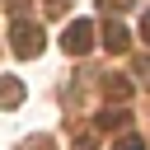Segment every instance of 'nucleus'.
<instances>
[{"mask_svg": "<svg viewBox=\"0 0 150 150\" xmlns=\"http://www.w3.org/2000/svg\"><path fill=\"white\" fill-rule=\"evenodd\" d=\"M9 38H14V42H9V47H14V56H23V61L42 52V28H38V23H28V19H14Z\"/></svg>", "mask_w": 150, "mask_h": 150, "instance_id": "obj_1", "label": "nucleus"}, {"mask_svg": "<svg viewBox=\"0 0 150 150\" xmlns=\"http://www.w3.org/2000/svg\"><path fill=\"white\" fill-rule=\"evenodd\" d=\"M61 47H66L70 56H84V52L94 47V23H89V19H75V23H66V38H61Z\"/></svg>", "mask_w": 150, "mask_h": 150, "instance_id": "obj_2", "label": "nucleus"}, {"mask_svg": "<svg viewBox=\"0 0 150 150\" xmlns=\"http://www.w3.org/2000/svg\"><path fill=\"white\" fill-rule=\"evenodd\" d=\"M103 47H108L112 56H122V52L131 47V33H127L122 23H108V28H103Z\"/></svg>", "mask_w": 150, "mask_h": 150, "instance_id": "obj_3", "label": "nucleus"}, {"mask_svg": "<svg viewBox=\"0 0 150 150\" xmlns=\"http://www.w3.org/2000/svg\"><path fill=\"white\" fill-rule=\"evenodd\" d=\"M127 122H131V112H127V108H103V112L94 117V127H98V131H122Z\"/></svg>", "mask_w": 150, "mask_h": 150, "instance_id": "obj_4", "label": "nucleus"}, {"mask_svg": "<svg viewBox=\"0 0 150 150\" xmlns=\"http://www.w3.org/2000/svg\"><path fill=\"white\" fill-rule=\"evenodd\" d=\"M0 103H5V108H19V103H23V84H19V80H0Z\"/></svg>", "mask_w": 150, "mask_h": 150, "instance_id": "obj_5", "label": "nucleus"}, {"mask_svg": "<svg viewBox=\"0 0 150 150\" xmlns=\"http://www.w3.org/2000/svg\"><path fill=\"white\" fill-rule=\"evenodd\" d=\"M103 89H108V98H117V103H122V98H131V84H127V80H108Z\"/></svg>", "mask_w": 150, "mask_h": 150, "instance_id": "obj_6", "label": "nucleus"}, {"mask_svg": "<svg viewBox=\"0 0 150 150\" xmlns=\"http://www.w3.org/2000/svg\"><path fill=\"white\" fill-rule=\"evenodd\" d=\"M112 150H145V141H141V136H122Z\"/></svg>", "mask_w": 150, "mask_h": 150, "instance_id": "obj_7", "label": "nucleus"}, {"mask_svg": "<svg viewBox=\"0 0 150 150\" xmlns=\"http://www.w3.org/2000/svg\"><path fill=\"white\" fill-rule=\"evenodd\" d=\"M136 75H141V80L150 84V56H141V61H136Z\"/></svg>", "mask_w": 150, "mask_h": 150, "instance_id": "obj_8", "label": "nucleus"}, {"mask_svg": "<svg viewBox=\"0 0 150 150\" xmlns=\"http://www.w3.org/2000/svg\"><path fill=\"white\" fill-rule=\"evenodd\" d=\"M75 150H94V131H84V136L75 141Z\"/></svg>", "mask_w": 150, "mask_h": 150, "instance_id": "obj_9", "label": "nucleus"}, {"mask_svg": "<svg viewBox=\"0 0 150 150\" xmlns=\"http://www.w3.org/2000/svg\"><path fill=\"white\" fill-rule=\"evenodd\" d=\"M141 33H145V38H150V9H145V19H141Z\"/></svg>", "mask_w": 150, "mask_h": 150, "instance_id": "obj_10", "label": "nucleus"}]
</instances>
